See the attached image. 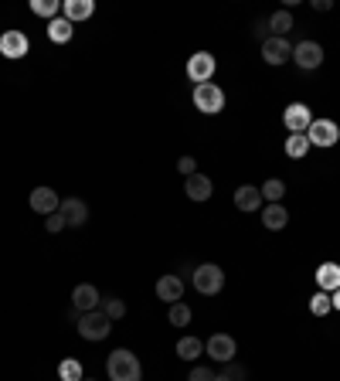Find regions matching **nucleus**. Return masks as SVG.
Here are the masks:
<instances>
[{"label":"nucleus","instance_id":"1","mask_svg":"<svg viewBox=\"0 0 340 381\" xmlns=\"http://www.w3.org/2000/svg\"><path fill=\"white\" fill-rule=\"evenodd\" d=\"M106 371H109V381H140V378H143L140 358H136L133 351H126V347H119V351L109 354Z\"/></svg>","mask_w":340,"mask_h":381},{"label":"nucleus","instance_id":"2","mask_svg":"<svg viewBox=\"0 0 340 381\" xmlns=\"http://www.w3.org/2000/svg\"><path fill=\"white\" fill-rule=\"evenodd\" d=\"M190 283H194V289H198V293H205V296H218V293L225 289V272L214 266V262H205V266L194 269Z\"/></svg>","mask_w":340,"mask_h":381},{"label":"nucleus","instance_id":"3","mask_svg":"<svg viewBox=\"0 0 340 381\" xmlns=\"http://www.w3.org/2000/svg\"><path fill=\"white\" fill-rule=\"evenodd\" d=\"M109 330H113V320H109L102 310H89V313L78 317V334H82L85 341H106Z\"/></svg>","mask_w":340,"mask_h":381},{"label":"nucleus","instance_id":"4","mask_svg":"<svg viewBox=\"0 0 340 381\" xmlns=\"http://www.w3.org/2000/svg\"><path fill=\"white\" fill-rule=\"evenodd\" d=\"M194 106H198L201 113H208V116L221 113V109H225V92H221L214 82H205V85L194 89Z\"/></svg>","mask_w":340,"mask_h":381},{"label":"nucleus","instance_id":"5","mask_svg":"<svg viewBox=\"0 0 340 381\" xmlns=\"http://www.w3.org/2000/svg\"><path fill=\"white\" fill-rule=\"evenodd\" d=\"M306 140H310V147H334L340 140V126L334 119H313L306 130Z\"/></svg>","mask_w":340,"mask_h":381},{"label":"nucleus","instance_id":"6","mask_svg":"<svg viewBox=\"0 0 340 381\" xmlns=\"http://www.w3.org/2000/svg\"><path fill=\"white\" fill-rule=\"evenodd\" d=\"M293 61L300 65L303 72H313V68L323 65V48L317 41H300V44L293 48Z\"/></svg>","mask_w":340,"mask_h":381},{"label":"nucleus","instance_id":"7","mask_svg":"<svg viewBox=\"0 0 340 381\" xmlns=\"http://www.w3.org/2000/svg\"><path fill=\"white\" fill-rule=\"evenodd\" d=\"M310 123H313V113L306 109V102H289V106H286L283 126L289 130V133H306Z\"/></svg>","mask_w":340,"mask_h":381},{"label":"nucleus","instance_id":"8","mask_svg":"<svg viewBox=\"0 0 340 381\" xmlns=\"http://www.w3.org/2000/svg\"><path fill=\"white\" fill-rule=\"evenodd\" d=\"M214 55H208V52H198V55H190L188 61V78L190 82H198V85H205L211 75H214Z\"/></svg>","mask_w":340,"mask_h":381},{"label":"nucleus","instance_id":"9","mask_svg":"<svg viewBox=\"0 0 340 381\" xmlns=\"http://www.w3.org/2000/svg\"><path fill=\"white\" fill-rule=\"evenodd\" d=\"M235 337H228V334H214L208 344H205V354L208 358H214V361H221V364H228V361H235Z\"/></svg>","mask_w":340,"mask_h":381},{"label":"nucleus","instance_id":"10","mask_svg":"<svg viewBox=\"0 0 340 381\" xmlns=\"http://www.w3.org/2000/svg\"><path fill=\"white\" fill-rule=\"evenodd\" d=\"M28 48H31V41L24 31H7L4 38H0V55L11 58V61H18V58L28 55Z\"/></svg>","mask_w":340,"mask_h":381},{"label":"nucleus","instance_id":"11","mask_svg":"<svg viewBox=\"0 0 340 381\" xmlns=\"http://www.w3.org/2000/svg\"><path fill=\"white\" fill-rule=\"evenodd\" d=\"M61 218H65V225L68 229H82L85 222H89V205L82 201V198H68V201H61Z\"/></svg>","mask_w":340,"mask_h":381},{"label":"nucleus","instance_id":"12","mask_svg":"<svg viewBox=\"0 0 340 381\" xmlns=\"http://www.w3.org/2000/svg\"><path fill=\"white\" fill-rule=\"evenodd\" d=\"M28 205L38 211V214H55V211L61 208L58 190H51V188H35L31 190V198H28Z\"/></svg>","mask_w":340,"mask_h":381},{"label":"nucleus","instance_id":"13","mask_svg":"<svg viewBox=\"0 0 340 381\" xmlns=\"http://www.w3.org/2000/svg\"><path fill=\"white\" fill-rule=\"evenodd\" d=\"M262 58L269 65H283V61L293 58V44L286 38H269V41H262Z\"/></svg>","mask_w":340,"mask_h":381},{"label":"nucleus","instance_id":"14","mask_svg":"<svg viewBox=\"0 0 340 381\" xmlns=\"http://www.w3.org/2000/svg\"><path fill=\"white\" fill-rule=\"evenodd\" d=\"M157 296L164 300V303H181V296H184V283H181V276H160L157 279Z\"/></svg>","mask_w":340,"mask_h":381},{"label":"nucleus","instance_id":"15","mask_svg":"<svg viewBox=\"0 0 340 381\" xmlns=\"http://www.w3.org/2000/svg\"><path fill=\"white\" fill-rule=\"evenodd\" d=\"M72 303H75L78 313H89V310H95V306L102 303V296H99V289H95L92 283H82V286H75V293H72Z\"/></svg>","mask_w":340,"mask_h":381},{"label":"nucleus","instance_id":"16","mask_svg":"<svg viewBox=\"0 0 340 381\" xmlns=\"http://www.w3.org/2000/svg\"><path fill=\"white\" fill-rule=\"evenodd\" d=\"M262 190L259 188H252V184H242V188L235 190V208L238 211H248V214H252V211H259L262 208Z\"/></svg>","mask_w":340,"mask_h":381},{"label":"nucleus","instance_id":"17","mask_svg":"<svg viewBox=\"0 0 340 381\" xmlns=\"http://www.w3.org/2000/svg\"><path fill=\"white\" fill-rule=\"evenodd\" d=\"M92 14H95L92 0H65V4H61V18L72 20V24H75V20H89Z\"/></svg>","mask_w":340,"mask_h":381},{"label":"nucleus","instance_id":"18","mask_svg":"<svg viewBox=\"0 0 340 381\" xmlns=\"http://www.w3.org/2000/svg\"><path fill=\"white\" fill-rule=\"evenodd\" d=\"M317 286H320V293H337L340 289V266L337 262H323L317 269Z\"/></svg>","mask_w":340,"mask_h":381},{"label":"nucleus","instance_id":"19","mask_svg":"<svg viewBox=\"0 0 340 381\" xmlns=\"http://www.w3.org/2000/svg\"><path fill=\"white\" fill-rule=\"evenodd\" d=\"M184 190H188L190 201H208L211 198V177H205V174H190L188 184H184Z\"/></svg>","mask_w":340,"mask_h":381},{"label":"nucleus","instance_id":"20","mask_svg":"<svg viewBox=\"0 0 340 381\" xmlns=\"http://www.w3.org/2000/svg\"><path fill=\"white\" fill-rule=\"evenodd\" d=\"M72 35H75V24L65 18H55L48 20V38L55 41V44H65V41H72Z\"/></svg>","mask_w":340,"mask_h":381},{"label":"nucleus","instance_id":"21","mask_svg":"<svg viewBox=\"0 0 340 381\" xmlns=\"http://www.w3.org/2000/svg\"><path fill=\"white\" fill-rule=\"evenodd\" d=\"M269 31H272V38H286V35L293 31V14H289V7L276 11V14L269 18Z\"/></svg>","mask_w":340,"mask_h":381},{"label":"nucleus","instance_id":"22","mask_svg":"<svg viewBox=\"0 0 340 381\" xmlns=\"http://www.w3.org/2000/svg\"><path fill=\"white\" fill-rule=\"evenodd\" d=\"M286 222H289V214H286V208L283 205H269V208L262 211V225L269 231H279V229H286Z\"/></svg>","mask_w":340,"mask_h":381},{"label":"nucleus","instance_id":"23","mask_svg":"<svg viewBox=\"0 0 340 381\" xmlns=\"http://www.w3.org/2000/svg\"><path fill=\"white\" fill-rule=\"evenodd\" d=\"M198 354H205V341H198V337H181L177 341V358L198 361Z\"/></svg>","mask_w":340,"mask_h":381},{"label":"nucleus","instance_id":"24","mask_svg":"<svg viewBox=\"0 0 340 381\" xmlns=\"http://www.w3.org/2000/svg\"><path fill=\"white\" fill-rule=\"evenodd\" d=\"M306 150H310V140H306V133H293L289 140H286V157L300 160V157H306Z\"/></svg>","mask_w":340,"mask_h":381},{"label":"nucleus","instance_id":"25","mask_svg":"<svg viewBox=\"0 0 340 381\" xmlns=\"http://www.w3.org/2000/svg\"><path fill=\"white\" fill-rule=\"evenodd\" d=\"M167 320H170V327H188L190 324V306L188 303H170Z\"/></svg>","mask_w":340,"mask_h":381},{"label":"nucleus","instance_id":"26","mask_svg":"<svg viewBox=\"0 0 340 381\" xmlns=\"http://www.w3.org/2000/svg\"><path fill=\"white\" fill-rule=\"evenodd\" d=\"M102 313H106L109 320H123V317H126V303H123L119 296H106V300H102Z\"/></svg>","mask_w":340,"mask_h":381},{"label":"nucleus","instance_id":"27","mask_svg":"<svg viewBox=\"0 0 340 381\" xmlns=\"http://www.w3.org/2000/svg\"><path fill=\"white\" fill-rule=\"evenodd\" d=\"M259 190H262V198H265V201L279 205V201H283V194H286V184H283V181H276V177H272V181H265V184H262Z\"/></svg>","mask_w":340,"mask_h":381},{"label":"nucleus","instance_id":"28","mask_svg":"<svg viewBox=\"0 0 340 381\" xmlns=\"http://www.w3.org/2000/svg\"><path fill=\"white\" fill-rule=\"evenodd\" d=\"M334 310V300H330V293H317L313 300H310V313L313 317H327Z\"/></svg>","mask_w":340,"mask_h":381},{"label":"nucleus","instance_id":"29","mask_svg":"<svg viewBox=\"0 0 340 381\" xmlns=\"http://www.w3.org/2000/svg\"><path fill=\"white\" fill-rule=\"evenodd\" d=\"M31 11H35L38 18H51V20H55V14L61 11V4H58V0H31Z\"/></svg>","mask_w":340,"mask_h":381},{"label":"nucleus","instance_id":"30","mask_svg":"<svg viewBox=\"0 0 340 381\" xmlns=\"http://www.w3.org/2000/svg\"><path fill=\"white\" fill-rule=\"evenodd\" d=\"M58 381H82V364L78 361H61L58 364Z\"/></svg>","mask_w":340,"mask_h":381},{"label":"nucleus","instance_id":"31","mask_svg":"<svg viewBox=\"0 0 340 381\" xmlns=\"http://www.w3.org/2000/svg\"><path fill=\"white\" fill-rule=\"evenodd\" d=\"M225 378L228 381H245V368H238L235 361H228L225 364Z\"/></svg>","mask_w":340,"mask_h":381},{"label":"nucleus","instance_id":"32","mask_svg":"<svg viewBox=\"0 0 340 381\" xmlns=\"http://www.w3.org/2000/svg\"><path fill=\"white\" fill-rule=\"evenodd\" d=\"M177 171L184 174V177L198 174V164H194V157H181V160H177Z\"/></svg>","mask_w":340,"mask_h":381},{"label":"nucleus","instance_id":"33","mask_svg":"<svg viewBox=\"0 0 340 381\" xmlns=\"http://www.w3.org/2000/svg\"><path fill=\"white\" fill-rule=\"evenodd\" d=\"M214 378H218V375H214L211 368H194L188 381H214Z\"/></svg>","mask_w":340,"mask_h":381},{"label":"nucleus","instance_id":"34","mask_svg":"<svg viewBox=\"0 0 340 381\" xmlns=\"http://www.w3.org/2000/svg\"><path fill=\"white\" fill-rule=\"evenodd\" d=\"M252 35H255L259 41H269V38H272V35H269V20H255V24H252Z\"/></svg>","mask_w":340,"mask_h":381},{"label":"nucleus","instance_id":"35","mask_svg":"<svg viewBox=\"0 0 340 381\" xmlns=\"http://www.w3.org/2000/svg\"><path fill=\"white\" fill-rule=\"evenodd\" d=\"M44 229H48V231H61V229H65V218H61V211H55V214H48Z\"/></svg>","mask_w":340,"mask_h":381},{"label":"nucleus","instance_id":"36","mask_svg":"<svg viewBox=\"0 0 340 381\" xmlns=\"http://www.w3.org/2000/svg\"><path fill=\"white\" fill-rule=\"evenodd\" d=\"M330 300H334V306H337V310H340V289H337V293H334V296H330Z\"/></svg>","mask_w":340,"mask_h":381},{"label":"nucleus","instance_id":"37","mask_svg":"<svg viewBox=\"0 0 340 381\" xmlns=\"http://www.w3.org/2000/svg\"><path fill=\"white\" fill-rule=\"evenodd\" d=\"M214 381H228V378H225V375H218V378H214Z\"/></svg>","mask_w":340,"mask_h":381}]
</instances>
